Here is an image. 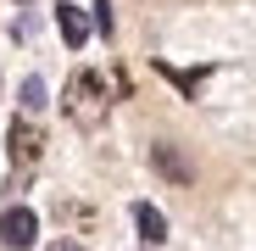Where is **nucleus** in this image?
Here are the masks:
<instances>
[{"label":"nucleus","mask_w":256,"mask_h":251,"mask_svg":"<svg viewBox=\"0 0 256 251\" xmlns=\"http://www.w3.org/2000/svg\"><path fill=\"white\" fill-rule=\"evenodd\" d=\"M62 112H67V123H78V129H100L106 112H112L106 78L90 73V67H78V73L67 78V90H62Z\"/></svg>","instance_id":"nucleus-1"},{"label":"nucleus","mask_w":256,"mask_h":251,"mask_svg":"<svg viewBox=\"0 0 256 251\" xmlns=\"http://www.w3.org/2000/svg\"><path fill=\"white\" fill-rule=\"evenodd\" d=\"M50 251H90V245H78V240H56Z\"/></svg>","instance_id":"nucleus-10"},{"label":"nucleus","mask_w":256,"mask_h":251,"mask_svg":"<svg viewBox=\"0 0 256 251\" xmlns=\"http://www.w3.org/2000/svg\"><path fill=\"white\" fill-rule=\"evenodd\" d=\"M56 28H62V39H67V45L78 51L84 39H90V28H95V17L84 12V6H72V0H62V6H56Z\"/></svg>","instance_id":"nucleus-4"},{"label":"nucleus","mask_w":256,"mask_h":251,"mask_svg":"<svg viewBox=\"0 0 256 251\" xmlns=\"http://www.w3.org/2000/svg\"><path fill=\"white\" fill-rule=\"evenodd\" d=\"M134 229H140V240H145V245H162V240H167V218L156 212L150 201H140V206H134Z\"/></svg>","instance_id":"nucleus-5"},{"label":"nucleus","mask_w":256,"mask_h":251,"mask_svg":"<svg viewBox=\"0 0 256 251\" xmlns=\"http://www.w3.org/2000/svg\"><path fill=\"white\" fill-rule=\"evenodd\" d=\"M39 106H45V78H22V112L34 117Z\"/></svg>","instance_id":"nucleus-8"},{"label":"nucleus","mask_w":256,"mask_h":251,"mask_svg":"<svg viewBox=\"0 0 256 251\" xmlns=\"http://www.w3.org/2000/svg\"><path fill=\"white\" fill-rule=\"evenodd\" d=\"M156 73H162V78H173L184 95H195V90H200V78H206V73H178V67H167V62H156Z\"/></svg>","instance_id":"nucleus-7"},{"label":"nucleus","mask_w":256,"mask_h":251,"mask_svg":"<svg viewBox=\"0 0 256 251\" xmlns=\"http://www.w3.org/2000/svg\"><path fill=\"white\" fill-rule=\"evenodd\" d=\"M90 12H95V28H100V34L112 39V6H106V0H100V6H90Z\"/></svg>","instance_id":"nucleus-9"},{"label":"nucleus","mask_w":256,"mask_h":251,"mask_svg":"<svg viewBox=\"0 0 256 251\" xmlns=\"http://www.w3.org/2000/svg\"><path fill=\"white\" fill-rule=\"evenodd\" d=\"M150 162H156V173H167L173 184H190V162L178 156V145H156V151H150Z\"/></svg>","instance_id":"nucleus-6"},{"label":"nucleus","mask_w":256,"mask_h":251,"mask_svg":"<svg viewBox=\"0 0 256 251\" xmlns=\"http://www.w3.org/2000/svg\"><path fill=\"white\" fill-rule=\"evenodd\" d=\"M6 151H12L17 167H34V162H39V151H45V134H39V123H34L28 112L6 129Z\"/></svg>","instance_id":"nucleus-2"},{"label":"nucleus","mask_w":256,"mask_h":251,"mask_svg":"<svg viewBox=\"0 0 256 251\" xmlns=\"http://www.w3.org/2000/svg\"><path fill=\"white\" fill-rule=\"evenodd\" d=\"M34 240H39V218L28 212V206H6V212H0V245L28 251Z\"/></svg>","instance_id":"nucleus-3"}]
</instances>
